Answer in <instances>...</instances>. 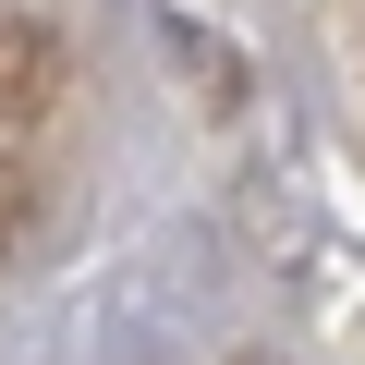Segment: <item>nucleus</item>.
I'll return each instance as SVG.
<instances>
[{"label": "nucleus", "mask_w": 365, "mask_h": 365, "mask_svg": "<svg viewBox=\"0 0 365 365\" xmlns=\"http://www.w3.org/2000/svg\"><path fill=\"white\" fill-rule=\"evenodd\" d=\"M37 110H61V37L0 0V122H37Z\"/></svg>", "instance_id": "f257e3e1"}]
</instances>
